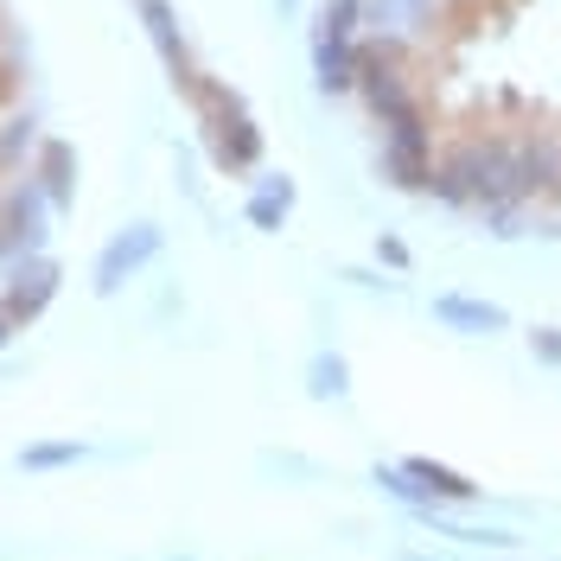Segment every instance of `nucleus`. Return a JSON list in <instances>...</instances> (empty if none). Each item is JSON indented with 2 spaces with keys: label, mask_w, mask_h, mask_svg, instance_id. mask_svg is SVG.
Masks as SVG:
<instances>
[{
  "label": "nucleus",
  "mask_w": 561,
  "mask_h": 561,
  "mask_svg": "<svg viewBox=\"0 0 561 561\" xmlns=\"http://www.w3.org/2000/svg\"><path fill=\"white\" fill-rule=\"evenodd\" d=\"M77 459H90L83 440H33V447H20V472H65Z\"/></svg>",
  "instance_id": "6ab92c4d"
},
{
  "label": "nucleus",
  "mask_w": 561,
  "mask_h": 561,
  "mask_svg": "<svg viewBox=\"0 0 561 561\" xmlns=\"http://www.w3.org/2000/svg\"><path fill=\"white\" fill-rule=\"evenodd\" d=\"M313 33L357 38V33H364V0H319V13H313Z\"/></svg>",
  "instance_id": "412c9836"
},
{
  "label": "nucleus",
  "mask_w": 561,
  "mask_h": 561,
  "mask_svg": "<svg viewBox=\"0 0 561 561\" xmlns=\"http://www.w3.org/2000/svg\"><path fill=\"white\" fill-rule=\"evenodd\" d=\"M434 325H447L459 339H497V332H511V307H497L485 294H466V287H447V294H434Z\"/></svg>",
  "instance_id": "9d476101"
},
{
  "label": "nucleus",
  "mask_w": 561,
  "mask_h": 561,
  "mask_svg": "<svg viewBox=\"0 0 561 561\" xmlns=\"http://www.w3.org/2000/svg\"><path fill=\"white\" fill-rule=\"evenodd\" d=\"M160 249H167V230L153 224V217H135V224H122L115 237H108L103 249H96V268H90V287L103 294V300H115L122 287L135 275H147L153 262H160Z\"/></svg>",
  "instance_id": "20e7f679"
},
{
  "label": "nucleus",
  "mask_w": 561,
  "mask_h": 561,
  "mask_svg": "<svg viewBox=\"0 0 561 561\" xmlns=\"http://www.w3.org/2000/svg\"><path fill=\"white\" fill-rule=\"evenodd\" d=\"M294 205H300V185L287 173H255V185H249V198H243V217H249V230L280 237L287 217H294Z\"/></svg>",
  "instance_id": "f8f14e48"
},
{
  "label": "nucleus",
  "mask_w": 561,
  "mask_h": 561,
  "mask_svg": "<svg viewBox=\"0 0 561 561\" xmlns=\"http://www.w3.org/2000/svg\"><path fill=\"white\" fill-rule=\"evenodd\" d=\"M26 173L51 192V205L65 210V205H77V147H70L65 135H45L38 140V153H33V167Z\"/></svg>",
  "instance_id": "ddd939ff"
},
{
  "label": "nucleus",
  "mask_w": 561,
  "mask_h": 561,
  "mask_svg": "<svg viewBox=\"0 0 561 561\" xmlns=\"http://www.w3.org/2000/svg\"><path fill=\"white\" fill-rule=\"evenodd\" d=\"M13 332H20V325H13V319H7V313H0V351H7V345H13Z\"/></svg>",
  "instance_id": "393cba45"
},
{
  "label": "nucleus",
  "mask_w": 561,
  "mask_h": 561,
  "mask_svg": "<svg viewBox=\"0 0 561 561\" xmlns=\"http://www.w3.org/2000/svg\"><path fill=\"white\" fill-rule=\"evenodd\" d=\"M58 262L38 249V255H20V262H7V280H0V313L13 319V325H33L51 300H58Z\"/></svg>",
  "instance_id": "6e6552de"
},
{
  "label": "nucleus",
  "mask_w": 561,
  "mask_h": 561,
  "mask_svg": "<svg viewBox=\"0 0 561 561\" xmlns=\"http://www.w3.org/2000/svg\"><path fill=\"white\" fill-rule=\"evenodd\" d=\"M529 351H536V364L561 370V325H529Z\"/></svg>",
  "instance_id": "5701e85b"
},
{
  "label": "nucleus",
  "mask_w": 561,
  "mask_h": 561,
  "mask_svg": "<svg viewBox=\"0 0 561 561\" xmlns=\"http://www.w3.org/2000/svg\"><path fill=\"white\" fill-rule=\"evenodd\" d=\"M447 7H454V13H459V7H479V0H447Z\"/></svg>",
  "instance_id": "a878e982"
},
{
  "label": "nucleus",
  "mask_w": 561,
  "mask_h": 561,
  "mask_svg": "<svg viewBox=\"0 0 561 561\" xmlns=\"http://www.w3.org/2000/svg\"><path fill=\"white\" fill-rule=\"evenodd\" d=\"M357 65H364V38L313 33V83H319V96H351V90H357Z\"/></svg>",
  "instance_id": "9b49d317"
},
{
  "label": "nucleus",
  "mask_w": 561,
  "mask_h": 561,
  "mask_svg": "<svg viewBox=\"0 0 561 561\" xmlns=\"http://www.w3.org/2000/svg\"><path fill=\"white\" fill-rule=\"evenodd\" d=\"M0 198H7V179H0Z\"/></svg>",
  "instance_id": "cd10ccee"
},
{
  "label": "nucleus",
  "mask_w": 561,
  "mask_h": 561,
  "mask_svg": "<svg viewBox=\"0 0 561 561\" xmlns=\"http://www.w3.org/2000/svg\"><path fill=\"white\" fill-rule=\"evenodd\" d=\"M357 96H364V108H370V122L383 128V140H402V147L434 153V122H427V103L415 96V77H409V65H402V51H396V45L364 38Z\"/></svg>",
  "instance_id": "f03ea898"
},
{
  "label": "nucleus",
  "mask_w": 561,
  "mask_h": 561,
  "mask_svg": "<svg viewBox=\"0 0 561 561\" xmlns=\"http://www.w3.org/2000/svg\"><path fill=\"white\" fill-rule=\"evenodd\" d=\"M307 396H313V402H345L351 396V364L339 351H313V364H307Z\"/></svg>",
  "instance_id": "a211bd4d"
},
{
  "label": "nucleus",
  "mask_w": 561,
  "mask_h": 561,
  "mask_svg": "<svg viewBox=\"0 0 561 561\" xmlns=\"http://www.w3.org/2000/svg\"><path fill=\"white\" fill-rule=\"evenodd\" d=\"M345 280L351 287H370V294H396V287H402V280H389L383 268H345Z\"/></svg>",
  "instance_id": "b1692460"
},
{
  "label": "nucleus",
  "mask_w": 561,
  "mask_h": 561,
  "mask_svg": "<svg viewBox=\"0 0 561 561\" xmlns=\"http://www.w3.org/2000/svg\"><path fill=\"white\" fill-rule=\"evenodd\" d=\"M38 115L26 108V115H7L0 122V179H13V173H26L33 167V153H38Z\"/></svg>",
  "instance_id": "dca6fc26"
},
{
  "label": "nucleus",
  "mask_w": 561,
  "mask_h": 561,
  "mask_svg": "<svg viewBox=\"0 0 561 561\" xmlns=\"http://www.w3.org/2000/svg\"><path fill=\"white\" fill-rule=\"evenodd\" d=\"M294 7H300V0H280V13H294Z\"/></svg>",
  "instance_id": "bb28decb"
},
{
  "label": "nucleus",
  "mask_w": 561,
  "mask_h": 561,
  "mask_svg": "<svg viewBox=\"0 0 561 561\" xmlns=\"http://www.w3.org/2000/svg\"><path fill=\"white\" fill-rule=\"evenodd\" d=\"M377 262H383L389 275H409V268H415V249L402 243L396 230H377Z\"/></svg>",
  "instance_id": "4be33fe9"
},
{
  "label": "nucleus",
  "mask_w": 561,
  "mask_h": 561,
  "mask_svg": "<svg viewBox=\"0 0 561 561\" xmlns=\"http://www.w3.org/2000/svg\"><path fill=\"white\" fill-rule=\"evenodd\" d=\"M427 198L454 210H479L497 198H517V167H511V128H479V135L454 140L447 153H434V179ZM524 205V198H517Z\"/></svg>",
  "instance_id": "f257e3e1"
},
{
  "label": "nucleus",
  "mask_w": 561,
  "mask_h": 561,
  "mask_svg": "<svg viewBox=\"0 0 561 561\" xmlns=\"http://www.w3.org/2000/svg\"><path fill=\"white\" fill-rule=\"evenodd\" d=\"M472 217H479V230H485V237H497V243H517V237H536V217H542V205L497 198V205H479Z\"/></svg>",
  "instance_id": "f3484780"
},
{
  "label": "nucleus",
  "mask_w": 561,
  "mask_h": 561,
  "mask_svg": "<svg viewBox=\"0 0 561 561\" xmlns=\"http://www.w3.org/2000/svg\"><path fill=\"white\" fill-rule=\"evenodd\" d=\"M377 173H383L396 192H427V179H434V153L402 147V140H383V147H377Z\"/></svg>",
  "instance_id": "2eb2a0df"
},
{
  "label": "nucleus",
  "mask_w": 561,
  "mask_h": 561,
  "mask_svg": "<svg viewBox=\"0 0 561 561\" xmlns=\"http://www.w3.org/2000/svg\"><path fill=\"white\" fill-rule=\"evenodd\" d=\"M185 103L198 108V128H205V147H210V167L217 173H255L262 167V153H268V135H262V122L249 115L243 90H230L224 77H198L192 90H185Z\"/></svg>",
  "instance_id": "7ed1b4c3"
},
{
  "label": "nucleus",
  "mask_w": 561,
  "mask_h": 561,
  "mask_svg": "<svg viewBox=\"0 0 561 561\" xmlns=\"http://www.w3.org/2000/svg\"><path fill=\"white\" fill-rule=\"evenodd\" d=\"M370 479H377V485H383L389 497L402 504V511H415V517H421V511H434V497L421 491V479H415V472H409V466H402V459H396V466H377Z\"/></svg>",
  "instance_id": "aec40b11"
},
{
  "label": "nucleus",
  "mask_w": 561,
  "mask_h": 561,
  "mask_svg": "<svg viewBox=\"0 0 561 561\" xmlns=\"http://www.w3.org/2000/svg\"><path fill=\"white\" fill-rule=\"evenodd\" d=\"M51 210H58V205H51V192H45L33 173H13V179H7L0 224L20 237V249H26V255H38V249H45V237H51Z\"/></svg>",
  "instance_id": "1a4fd4ad"
},
{
  "label": "nucleus",
  "mask_w": 561,
  "mask_h": 561,
  "mask_svg": "<svg viewBox=\"0 0 561 561\" xmlns=\"http://www.w3.org/2000/svg\"><path fill=\"white\" fill-rule=\"evenodd\" d=\"M402 466L421 479V491H427L434 504H479V479H466V472H454V466H440V459H427V454L402 459Z\"/></svg>",
  "instance_id": "4468645a"
},
{
  "label": "nucleus",
  "mask_w": 561,
  "mask_h": 561,
  "mask_svg": "<svg viewBox=\"0 0 561 561\" xmlns=\"http://www.w3.org/2000/svg\"><path fill=\"white\" fill-rule=\"evenodd\" d=\"M511 167L524 205H561V128H511Z\"/></svg>",
  "instance_id": "423d86ee"
},
{
  "label": "nucleus",
  "mask_w": 561,
  "mask_h": 561,
  "mask_svg": "<svg viewBox=\"0 0 561 561\" xmlns=\"http://www.w3.org/2000/svg\"><path fill=\"white\" fill-rule=\"evenodd\" d=\"M447 26H454L447 0H364V33L377 45H396V51L434 45Z\"/></svg>",
  "instance_id": "39448f33"
},
{
  "label": "nucleus",
  "mask_w": 561,
  "mask_h": 561,
  "mask_svg": "<svg viewBox=\"0 0 561 561\" xmlns=\"http://www.w3.org/2000/svg\"><path fill=\"white\" fill-rule=\"evenodd\" d=\"M140 13V33H147V45H153V58H160V70L173 77V90L185 96L205 70H198V58H192V45H185V26H179V7L173 0H135Z\"/></svg>",
  "instance_id": "0eeeda50"
}]
</instances>
